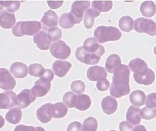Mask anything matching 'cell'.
I'll return each instance as SVG.
<instances>
[{"label":"cell","mask_w":156,"mask_h":131,"mask_svg":"<svg viewBox=\"0 0 156 131\" xmlns=\"http://www.w3.org/2000/svg\"><path fill=\"white\" fill-rule=\"evenodd\" d=\"M130 71L127 65L122 64L114 73L110 89V94L115 98H120L129 95L130 92Z\"/></svg>","instance_id":"1"},{"label":"cell","mask_w":156,"mask_h":131,"mask_svg":"<svg viewBox=\"0 0 156 131\" xmlns=\"http://www.w3.org/2000/svg\"><path fill=\"white\" fill-rule=\"evenodd\" d=\"M63 102L69 108H76L82 111L87 110L91 105L90 97L84 94H75L71 91L64 94Z\"/></svg>","instance_id":"2"},{"label":"cell","mask_w":156,"mask_h":131,"mask_svg":"<svg viewBox=\"0 0 156 131\" xmlns=\"http://www.w3.org/2000/svg\"><path fill=\"white\" fill-rule=\"evenodd\" d=\"M42 28V24L38 21H20L12 29L15 36L21 37L25 35L34 36L37 35Z\"/></svg>","instance_id":"3"},{"label":"cell","mask_w":156,"mask_h":131,"mask_svg":"<svg viewBox=\"0 0 156 131\" xmlns=\"http://www.w3.org/2000/svg\"><path fill=\"white\" fill-rule=\"evenodd\" d=\"M94 37L100 43L108 42H115L119 40L121 38V31L114 26H100L94 32Z\"/></svg>","instance_id":"4"},{"label":"cell","mask_w":156,"mask_h":131,"mask_svg":"<svg viewBox=\"0 0 156 131\" xmlns=\"http://www.w3.org/2000/svg\"><path fill=\"white\" fill-rule=\"evenodd\" d=\"M134 29L139 33H144L153 36L156 35V23L150 19L139 18L136 19Z\"/></svg>","instance_id":"5"},{"label":"cell","mask_w":156,"mask_h":131,"mask_svg":"<svg viewBox=\"0 0 156 131\" xmlns=\"http://www.w3.org/2000/svg\"><path fill=\"white\" fill-rule=\"evenodd\" d=\"M51 54L60 60H66L71 54V48L62 40L53 43L50 48Z\"/></svg>","instance_id":"6"},{"label":"cell","mask_w":156,"mask_h":131,"mask_svg":"<svg viewBox=\"0 0 156 131\" xmlns=\"http://www.w3.org/2000/svg\"><path fill=\"white\" fill-rule=\"evenodd\" d=\"M90 1H75L71 5L70 13L74 16L77 23H80L83 20L84 14L90 7Z\"/></svg>","instance_id":"7"},{"label":"cell","mask_w":156,"mask_h":131,"mask_svg":"<svg viewBox=\"0 0 156 131\" xmlns=\"http://www.w3.org/2000/svg\"><path fill=\"white\" fill-rule=\"evenodd\" d=\"M75 55L76 58L80 62L87 65H95L99 63L101 57L88 53L83 48V46H80L77 48Z\"/></svg>","instance_id":"8"},{"label":"cell","mask_w":156,"mask_h":131,"mask_svg":"<svg viewBox=\"0 0 156 131\" xmlns=\"http://www.w3.org/2000/svg\"><path fill=\"white\" fill-rule=\"evenodd\" d=\"M83 48L87 52L100 57L104 54L105 51L104 47L99 44L98 41L94 37H89L85 39Z\"/></svg>","instance_id":"9"},{"label":"cell","mask_w":156,"mask_h":131,"mask_svg":"<svg viewBox=\"0 0 156 131\" xmlns=\"http://www.w3.org/2000/svg\"><path fill=\"white\" fill-rule=\"evenodd\" d=\"M36 97L33 94L31 90L23 89L16 97V105L21 109H25L34 103Z\"/></svg>","instance_id":"10"},{"label":"cell","mask_w":156,"mask_h":131,"mask_svg":"<svg viewBox=\"0 0 156 131\" xmlns=\"http://www.w3.org/2000/svg\"><path fill=\"white\" fill-rule=\"evenodd\" d=\"M51 88V82L49 80L41 77L36 82L34 86L31 89L33 94L37 97L46 96Z\"/></svg>","instance_id":"11"},{"label":"cell","mask_w":156,"mask_h":131,"mask_svg":"<svg viewBox=\"0 0 156 131\" xmlns=\"http://www.w3.org/2000/svg\"><path fill=\"white\" fill-rule=\"evenodd\" d=\"M16 86L14 78L7 69H0V88L4 90L14 89Z\"/></svg>","instance_id":"12"},{"label":"cell","mask_w":156,"mask_h":131,"mask_svg":"<svg viewBox=\"0 0 156 131\" xmlns=\"http://www.w3.org/2000/svg\"><path fill=\"white\" fill-rule=\"evenodd\" d=\"M58 17L56 13L53 10H48L43 16L41 20L42 29L45 31H48L51 28L57 27Z\"/></svg>","instance_id":"13"},{"label":"cell","mask_w":156,"mask_h":131,"mask_svg":"<svg viewBox=\"0 0 156 131\" xmlns=\"http://www.w3.org/2000/svg\"><path fill=\"white\" fill-rule=\"evenodd\" d=\"M133 78L136 82L144 86L151 85L155 81L156 75L152 69L148 68L141 74H133Z\"/></svg>","instance_id":"14"},{"label":"cell","mask_w":156,"mask_h":131,"mask_svg":"<svg viewBox=\"0 0 156 131\" xmlns=\"http://www.w3.org/2000/svg\"><path fill=\"white\" fill-rule=\"evenodd\" d=\"M16 95L13 91H8L0 94V109H9L16 105Z\"/></svg>","instance_id":"15"},{"label":"cell","mask_w":156,"mask_h":131,"mask_svg":"<svg viewBox=\"0 0 156 131\" xmlns=\"http://www.w3.org/2000/svg\"><path fill=\"white\" fill-rule=\"evenodd\" d=\"M88 79L91 81H99L107 79V72L106 70L101 66H92L90 67L87 72Z\"/></svg>","instance_id":"16"},{"label":"cell","mask_w":156,"mask_h":131,"mask_svg":"<svg viewBox=\"0 0 156 131\" xmlns=\"http://www.w3.org/2000/svg\"><path fill=\"white\" fill-rule=\"evenodd\" d=\"M51 103H46L37 109L36 111V116L39 121L43 124H47L52 119L51 112Z\"/></svg>","instance_id":"17"},{"label":"cell","mask_w":156,"mask_h":131,"mask_svg":"<svg viewBox=\"0 0 156 131\" xmlns=\"http://www.w3.org/2000/svg\"><path fill=\"white\" fill-rule=\"evenodd\" d=\"M101 106L103 112L107 115L113 114L118 109V102L115 98L111 96L104 97L101 101Z\"/></svg>","instance_id":"18"},{"label":"cell","mask_w":156,"mask_h":131,"mask_svg":"<svg viewBox=\"0 0 156 131\" xmlns=\"http://www.w3.org/2000/svg\"><path fill=\"white\" fill-rule=\"evenodd\" d=\"M34 42L37 47L42 50H48L50 48L51 41L45 31H41L34 37Z\"/></svg>","instance_id":"19"},{"label":"cell","mask_w":156,"mask_h":131,"mask_svg":"<svg viewBox=\"0 0 156 131\" xmlns=\"http://www.w3.org/2000/svg\"><path fill=\"white\" fill-rule=\"evenodd\" d=\"M71 67L72 65L70 62L58 60L53 63L52 68L56 76L63 78L69 72Z\"/></svg>","instance_id":"20"},{"label":"cell","mask_w":156,"mask_h":131,"mask_svg":"<svg viewBox=\"0 0 156 131\" xmlns=\"http://www.w3.org/2000/svg\"><path fill=\"white\" fill-rule=\"evenodd\" d=\"M16 22L15 15L4 10L0 13V25L4 29H9L14 26Z\"/></svg>","instance_id":"21"},{"label":"cell","mask_w":156,"mask_h":131,"mask_svg":"<svg viewBox=\"0 0 156 131\" xmlns=\"http://www.w3.org/2000/svg\"><path fill=\"white\" fill-rule=\"evenodd\" d=\"M28 68L23 63L15 62L13 63L10 68V71L12 75L16 78L22 79L28 75Z\"/></svg>","instance_id":"22"},{"label":"cell","mask_w":156,"mask_h":131,"mask_svg":"<svg viewBox=\"0 0 156 131\" xmlns=\"http://www.w3.org/2000/svg\"><path fill=\"white\" fill-rule=\"evenodd\" d=\"M121 65V59L119 55L113 54L107 58L105 68L109 73L114 74Z\"/></svg>","instance_id":"23"},{"label":"cell","mask_w":156,"mask_h":131,"mask_svg":"<svg viewBox=\"0 0 156 131\" xmlns=\"http://www.w3.org/2000/svg\"><path fill=\"white\" fill-rule=\"evenodd\" d=\"M141 110L139 108L136 107L133 105L129 107L127 111L126 118L128 122L132 124H139L141 122L142 117H141Z\"/></svg>","instance_id":"24"},{"label":"cell","mask_w":156,"mask_h":131,"mask_svg":"<svg viewBox=\"0 0 156 131\" xmlns=\"http://www.w3.org/2000/svg\"><path fill=\"white\" fill-rule=\"evenodd\" d=\"M128 66L130 69L135 74H141L149 68L147 63L139 58L131 60Z\"/></svg>","instance_id":"25"},{"label":"cell","mask_w":156,"mask_h":131,"mask_svg":"<svg viewBox=\"0 0 156 131\" xmlns=\"http://www.w3.org/2000/svg\"><path fill=\"white\" fill-rule=\"evenodd\" d=\"M22 112L20 107H14L9 111L6 114L5 119L9 124H18L21 121Z\"/></svg>","instance_id":"26"},{"label":"cell","mask_w":156,"mask_h":131,"mask_svg":"<svg viewBox=\"0 0 156 131\" xmlns=\"http://www.w3.org/2000/svg\"><path fill=\"white\" fill-rule=\"evenodd\" d=\"M52 117L55 118H62L64 117L68 112V108L63 103H57L52 104L51 107Z\"/></svg>","instance_id":"27"},{"label":"cell","mask_w":156,"mask_h":131,"mask_svg":"<svg viewBox=\"0 0 156 131\" xmlns=\"http://www.w3.org/2000/svg\"><path fill=\"white\" fill-rule=\"evenodd\" d=\"M140 9L144 16L151 18L156 14V4L152 1H146L142 2Z\"/></svg>","instance_id":"28"},{"label":"cell","mask_w":156,"mask_h":131,"mask_svg":"<svg viewBox=\"0 0 156 131\" xmlns=\"http://www.w3.org/2000/svg\"><path fill=\"white\" fill-rule=\"evenodd\" d=\"M146 96L145 93L140 90L133 91L130 95L131 103L136 107H141L145 104Z\"/></svg>","instance_id":"29"},{"label":"cell","mask_w":156,"mask_h":131,"mask_svg":"<svg viewBox=\"0 0 156 131\" xmlns=\"http://www.w3.org/2000/svg\"><path fill=\"white\" fill-rule=\"evenodd\" d=\"M100 14L92 7L89 8L85 12L84 17V23L85 28L87 29H91L94 24L95 18L99 16Z\"/></svg>","instance_id":"30"},{"label":"cell","mask_w":156,"mask_h":131,"mask_svg":"<svg viewBox=\"0 0 156 131\" xmlns=\"http://www.w3.org/2000/svg\"><path fill=\"white\" fill-rule=\"evenodd\" d=\"M112 7L113 2L112 1H93L91 7L101 14V12L109 11Z\"/></svg>","instance_id":"31"},{"label":"cell","mask_w":156,"mask_h":131,"mask_svg":"<svg viewBox=\"0 0 156 131\" xmlns=\"http://www.w3.org/2000/svg\"><path fill=\"white\" fill-rule=\"evenodd\" d=\"M60 26L63 29H71L75 24H77L74 16L70 12L62 14L59 19Z\"/></svg>","instance_id":"32"},{"label":"cell","mask_w":156,"mask_h":131,"mask_svg":"<svg viewBox=\"0 0 156 131\" xmlns=\"http://www.w3.org/2000/svg\"><path fill=\"white\" fill-rule=\"evenodd\" d=\"M119 27L123 32H129L133 29L134 21L130 16H124L119 21Z\"/></svg>","instance_id":"33"},{"label":"cell","mask_w":156,"mask_h":131,"mask_svg":"<svg viewBox=\"0 0 156 131\" xmlns=\"http://www.w3.org/2000/svg\"><path fill=\"white\" fill-rule=\"evenodd\" d=\"M98 126V123L97 120L95 118L90 117L84 120L82 131H97Z\"/></svg>","instance_id":"34"},{"label":"cell","mask_w":156,"mask_h":131,"mask_svg":"<svg viewBox=\"0 0 156 131\" xmlns=\"http://www.w3.org/2000/svg\"><path fill=\"white\" fill-rule=\"evenodd\" d=\"M21 2L19 1H1V7H5L9 12L17 11L21 7Z\"/></svg>","instance_id":"35"},{"label":"cell","mask_w":156,"mask_h":131,"mask_svg":"<svg viewBox=\"0 0 156 131\" xmlns=\"http://www.w3.org/2000/svg\"><path fill=\"white\" fill-rule=\"evenodd\" d=\"M46 69L44 68L41 64L35 63L29 66V74L30 75L35 77H42Z\"/></svg>","instance_id":"36"},{"label":"cell","mask_w":156,"mask_h":131,"mask_svg":"<svg viewBox=\"0 0 156 131\" xmlns=\"http://www.w3.org/2000/svg\"><path fill=\"white\" fill-rule=\"evenodd\" d=\"M62 36V32L60 28H51L48 31V37L51 42H56L60 39Z\"/></svg>","instance_id":"37"},{"label":"cell","mask_w":156,"mask_h":131,"mask_svg":"<svg viewBox=\"0 0 156 131\" xmlns=\"http://www.w3.org/2000/svg\"><path fill=\"white\" fill-rule=\"evenodd\" d=\"M71 89L75 93L80 95L85 91V83L80 80L74 81L71 83Z\"/></svg>","instance_id":"38"},{"label":"cell","mask_w":156,"mask_h":131,"mask_svg":"<svg viewBox=\"0 0 156 131\" xmlns=\"http://www.w3.org/2000/svg\"><path fill=\"white\" fill-rule=\"evenodd\" d=\"M140 114L142 118L145 120L152 119L156 117V109L144 107L141 110Z\"/></svg>","instance_id":"39"},{"label":"cell","mask_w":156,"mask_h":131,"mask_svg":"<svg viewBox=\"0 0 156 131\" xmlns=\"http://www.w3.org/2000/svg\"><path fill=\"white\" fill-rule=\"evenodd\" d=\"M146 106L149 109H156V93H151L147 97Z\"/></svg>","instance_id":"40"},{"label":"cell","mask_w":156,"mask_h":131,"mask_svg":"<svg viewBox=\"0 0 156 131\" xmlns=\"http://www.w3.org/2000/svg\"><path fill=\"white\" fill-rule=\"evenodd\" d=\"M96 86H97V88L99 91H107V90L109 88L110 83L108 79H102L98 81L96 84Z\"/></svg>","instance_id":"41"},{"label":"cell","mask_w":156,"mask_h":131,"mask_svg":"<svg viewBox=\"0 0 156 131\" xmlns=\"http://www.w3.org/2000/svg\"><path fill=\"white\" fill-rule=\"evenodd\" d=\"M83 126L78 121H75L71 122L69 125L67 131H82Z\"/></svg>","instance_id":"42"},{"label":"cell","mask_w":156,"mask_h":131,"mask_svg":"<svg viewBox=\"0 0 156 131\" xmlns=\"http://www.w3.org/2000/svg\"><path fill=\"white\" fill-rule=\"evenodd\" d=\"M120 131H133V125L127 121H122L119 124Z\"/></svg>","instance_id":"43"},{"label":"cell","mask_w":156,"mask_h":131,"mask_svg":"<svg viewBox=\"0 0 156 131\" xmlns=\"http://www.w3.org/2000/svg\"><path fill=\"white\" fill-rule=\"evenodd\" d=\"M64 1H48L47 3L49 5V7L55 9H57L60 7H62Z\"/></svg>","instance_id":"44"},{"label":"cell","mask_w":156,"mask_h":131,"mask_svg":"<svg viewBox=\"0 0 156 131\" xmlns=\"http://www.w3.org/2000/svg\"><path fill=\"white\" fill-rule=\"evenodd\" d=\"M35 128L32 126L19 125L15 128L14 131H35Z\"/></svg>","instance_id":"45"},{"label":"cell","mask_w":156,"mask_h":131,"mask_svg":"<svg viewBox=\"0 0 156 131\" xmlns=\"http://www.w3.org/2000/svg\"><path fill=\"white\" fill-rule=\"evenodd\" d=\"M42 77L49 80L50 82H51L54 79V74L51 70L49 69H46L45 72Z\"/></svg>","instance_id":"46"},{"label":"cell","mask_w":156,"mask_h":131,"mask_svg":"<svg viewBox=\"0 0 156 131\" xmlns=\"http://www.w3.org/2000/svg\"><path fill=\"white\" fill-rule=\"evenodd\" d=\"M133 131H147L146 130L145 126L143 125H137V126H136Z\"/></svg>","instance_id":"47"},{"label":"cell","mask_w":156,"mask_h":131,"mask_svg":"<svg viewBox=\"0 0 156 131\" xmlns=\"http://www.w3.org/2000/svg\"><path fill=\"white\" fill-rule=\"evenodd\" d=\"M35 131H46L45 129L44 128H43L42 127H39V126H37V127H35Z\"/></svg>","instance_id":"48"},{"label":"cell","mask_w":156,"mask_h":131,"mask_svg":"<svg viewBox=\"0 0 156 131\" xmlns=\"http://www.w3.org/2000/svg\"><path fill=\"white\" fill-rule=\"evenodd\" d=\"M154 54H155L156 55V46H155V47L154 48Z\"/></svg>","instance_id":"49"},{"label":"cell","mask_w":156,"mask_h":131,"mask_svg":"<svg viewBox=\"0 0 156 131\" xmlns=\"http://www.w3.org/2000/svg\"><path fill=\"white\" fill-rule=\"evenodd\" d=\"M115 131V130H111V131Z\"/></svg>","instance_id":"50"}]
</instances>
